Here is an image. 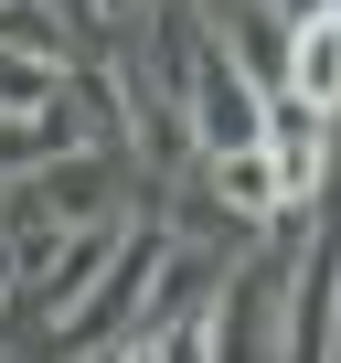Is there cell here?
<instances>
[{"label": "cell", "mask_w": 341, "mask_h": 363, "mask_svg": "<svg viewBox=\"0 0 341 363\" xmlns=\"http://www.w3.org/2000/svg\"><path fill=\"white\" fill-rule=\"evenodd\" d=\"M170 65H182V118H192V160H235V150H267V86L235 65V43L192 11H170Z\"/></svg>", "instance_id": "6da1fadb"}, {"label": "cell", "mask_w": 341, "mask_h": 363, "mask_svg": "<svg viewBox=\"0 0 341 363\" xmlns=\"http://www.w3.org/2000/svg\"><path fill=\"white\" fill-rule=\"evenodd\" d=\"M160 267H170V235H160V214H128L117 257H107V267H96V289H86V299L64 310L54 352H107V342L149 331V299H160Z\"/></svg>", "instance_id": "7a4b0ae2"}, {"label": "cell", "mask_w": 341, "mask_h": 363, "mask_svg": "<svg viewBox=\"0 0 341 363\" xmlns=\"http://www.w3.org/2000/svg\"><path fill=\"white\" fill-rule=\"evenodd\" d=\"M139 214V171L117 150H64L22 182V214L11 225H128Z\"/></svg>", "instance_id": "3957f363"}, {"label": "cell", "mask_w": 341, "mask_h": 363, "mask_svg": "<svg viewBox=\"0 0 341 363\" xmlns=\"http://www.w3.org/2000/svg\"><path fill=\"white\" fill-rule=\"evenodd\" d=\"M64 107H75V139L86 150H139V75L117 65V54H75V75H64Z\"/></svg>", "instance_id": "277c9868"}, {"label": "cell", "mask_w": 341, "mask_h": 363, "mask_svg": "<svg viewBox=\"0 0 341 363\" xmlns=\"http://www.w3.org/2000/svg\"><path fill=\"white\" fill-rule=\"evenodd\" d=\"M288 96L309 118H341V0H320L309 22H288Z\"/></svg>", "instance_id": "5b68a950"}, {"label": "cell", "mask_w": 341, "mask_h": 363, "mask_svg": "<svg viewBox=\"0 0 341 363\" xmlns=\"http://www.w3.org/2000/svg\"><path fill=\"white\" fill-rule=\"evenodd\" d=\"M203 182H214V203H224V214H245L256 235H267V225H288V182H277V160H267V150L203 160Z\"/></svg>", "instance_id": "8992f818"}, {"label": "cell", "mask_w": 341, "mask_h": 363, "mask_svg": "<svg viewBox=\"0 0 341 363\" xmlns=\"http://www.w3.org/2000/svg\"><path fill=\"white\" fill-rule=\"evenodd\" d=\"M0 54L75 65V11H64V0H0Z\"/></svg>", "instance_id": "52a82bcc"}, {"label": "cell", "mask_w": 341, "mask_h": 363, "mask_svg": "<svg viewBox=\"0 0 341 363\" xmlns=\"http://www.w3.org/2000/svg\"><path fill=\"white\" fill-rule=\"evenodd\" d=\"M75 65H33V54H0V118H54Z\"/></svg>", "instance_id": "ba28073f"}, {"label": "cell", "mask_w": 341, "mask_h": 363, "mask_svg": "<svg viewBox=\"0 0 341 363\" xmlns=\"http://www.w3.org/2000/svg\"><path fill=\"white\" fill-rule=\"evenodd\" d=\"M64 11H86V22H139L149 0H64Z\"/></svg>", "instance_id": "9c48e42d"}]
</instances>
